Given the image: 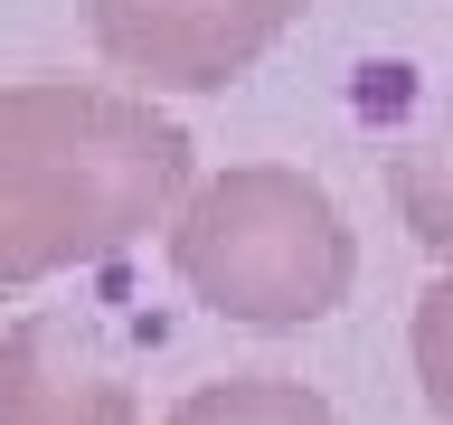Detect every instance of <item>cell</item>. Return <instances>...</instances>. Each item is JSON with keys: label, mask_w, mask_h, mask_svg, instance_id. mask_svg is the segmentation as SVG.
<instances>
[{"label": "cell", "mask_w": 453, "mask_h": 425, "mask_svg": "<svg viewBox=\"0 0 453 425\" xmlns=\"http://www.w3.org/2000/svg\"><path fill=\"white\" fill-rule=\"evenodd\" d=\"M189 189V133L104 85H10L0 95V283L133 246Z\"/></svg>", "instance_id": "1"}, {"label": "cell", "mask_w": 453, "mask_h": 425, "mask_svg": "<svg viewBox=\"0 0 453 425\" xmlns=\"http://www.w3.org/2000/svg\"><path fill=\"white\" fill-rule=\"evenodd\" d=\"M416 378H425V406L453 425V274H434L416 303Z\"/></svg>", "instance_id": "7"}, {"label": "cell", "mask_w": 453, "mask_h": 425, "mask_svg": "<svg viewBox=\"0 0 453 425\" xmlns=\"http://www.w3.org/2000/svg\"><path fill=\"white\" fill-rule=\"evenodd\" d=\"M170 265H180V283H189L208 312H226V321H246V331H303V321L349 303L359 246H349V227H340L321 180L246 161V170L208 180V189L180 208Z\"/></svg>", "instance_id": "2"}, {"label": "cell", "mask_w": 453, "mask_h": 425, "mask_svg": "<svg viewBox=\"0 0 453 425\" xmlns=\"http://www.w3.org/2000/svg\"><path fill=\"white\" fill-rule=\"evenodd\" d=\"M170 425H340V416H331V397L303 388V378H218V388L180 397Z\"/></svg>", "instance_id": "6"}, {"label": "cell", "mask_w": 453, "mask_h": 425, "mask_svg": "<svg viewBox=\"0 0 453 425\" xmlns=\"http://www.w3.org/2000/svg\"><path fill=\"white\" fill-rule=\"evenodd\" d=\"M0 425H142V406L95 321L28 312L0 331Z\"/></svg>", "instance_id": "4"}, {"label": "cell", "mask_w": 453, "mask_h": 425, "mask_svg": "<svg viewBox=\"0 0 453 425\" xmlns=\"http://www.w3.org/2000/svg\"><path fill=\"white\" fill-rule=\"evenodd\" d=\"M95 48L151 85H226L303 19V0H85Z\"/></svg>", "instance_id": "3"}, {"label": "cell", "mask_w": 453, "mask_h": 425, "mask_svg": "<svg viewBox=\"0 0 453 425\" xmlns=\"http://www.w3.org/2000/svg\"><path fill=\"white\" fill-rule=\"evenodd\" d=\"M388 189H396L406 236H416L425 255H444V265H453V104L388 161Z\"/></svg>", "instance_id": "5"}]
</instances>
